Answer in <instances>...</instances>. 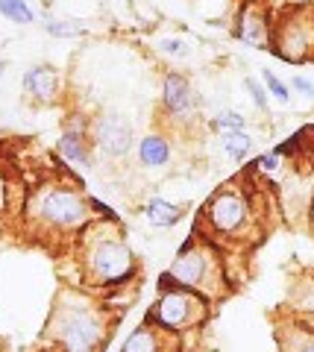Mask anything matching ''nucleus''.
Masks as SVG:
<instances>
[{
  "label": "nucleus",
  "instance_id": "nucleus-30",
  "mask_svg": "<svg viewBox=\"0 0 314 352\" xmlns=\"http://www.w3.org/2000/svg\"><path fill=\"white\" fill-rule=\"evenodd\" d=\"M311 212H314V200H311Z\"/></svg>",
  "mask_w": 314,
  "mask_h": 352
},
{
  "label": "nucleus",
  "instance_id": "nucleus-20",
  "mask_svg": "<svg viewBox=\"0 0 314 352\" xmlns=\"http://www.w3.org/2000/svg\"><path fill=\"white\" fill-rule=\"evenodd\" d=\"M159 53L165 59H173V62H186L191 59V41L188 38H182V36H165V38H159Z\"/></svg>",
  "mask_w": 314,
  "mask_h": 352
},
{
  "label": "nucleus",
  "instance_id": "nucleus-15",
  "mask_svg": "<svg viewBox=\"0 0 314 352\" xmlns=\"http://www.w3.org/2000/svg\"><path fill=\"white\" fill-rule=\"evenodd\" d=\"M276 346L279 352H314V326L302 317H294L276 329Z\"/></svg>",
  "mask_w": 314,
  "mask_h": 352
},
{
  "label": "nucleus",
  "instance_id": "nucleus-16",
  "mask_svg": "<svg viewBox=\"0 0 314 352\" xmlns=\"http://www.w3.org/2000/svg\"><path fill=\"white\" fill-rule=\"evenodd\" d=\"M142 212H144L147 223L156 226V229H173L182 217H186V208L177 206V203H170V200H165V197H150Z\"/></svg>",
  "mask_w": 314,
  "mask_h": 352
},
{
  "label": "nucleus",
  "instance_id": "nucleus-13",
  "mask_svg": "<svg viewBox=\"0 0 314 352\" xmlns=\"http://www.w3.org/2000/svg\"><path fill=\"white\" fill-rule=\"evenodd\" d=\"M177 349H179V338H173V335L142 320L124 338V344L117 352H177Z\"/></svg>",
  "mask_w": 314,
  "mask_h": 352
},
{
  "label": "nucleus",
  "instance_id": "nucleus-11",
  "mask_svg": "<svg viewBox=\"0 0 314 352\" xmlns=\"http://www.w3.org/2000/svg\"><path fill=\"white\" fill-rule=\"evenodd\" d=\"M232 32L238 41L250 44L256 50H270V44H273V18H270L267 6L256 3V0L244 3L235 15Z\"/></svg>",
  "mask_w": 314,
  "mask_h": 352
},
{
  "label": "nucleus",
  "instance_id": "nucleus-19",
  "mask_svg": "<svg viewBox=\"0 0 314 352\" xmlns=\"http://www.w3.org/2000/svg\"><path fill=\"white\" fill-rule=\"evenodd\" d=\"M0 18L9 21V24H18V27H30L36 24L38 15L27 0H0Z\"/></svg>",
  "mask_w": 314,
  "mask_h": 352
},
{
  "label": "nucleus",
  "instance_id": "nucleus-6",
  "mask_svg": "<svg viewBox=\"0 0 314 352\" xmlns=\"http://www.w3.org/2000/svg\"><path fill=\"white\" fill-rule=\"evenodd\" d=\"M212 314V300L188 288H161L156 302L144 311V323L161 329L173 338L200 329Z\"/></svg>",
  "mask_w": 314,
  "mask_h": 352
},
{
  "label": "nucleus",
  "instance_id": "nucleus-1",
  "mask_svg": "<svg viewBox=\"0 0 314 352\" xmlns=\"http://www.w3.org/2000/svg\"><path fill=\"white\" fill-rule=\"evenodd\" d=\"M80 244V273L82 279L100 291L126 288L138 279V267L133 247L121 235L117 220H91L77 235Z\"/></svg>",
  "mask_w": 314,
  "mask_h": 352
},
{
  "label": "nucleus",
  "instance_id": "nucleus-3",
  "mask_svg": "<svg viewBox=\"0 0 314 352\" xmlns=\"http://www.w3.org/2000/svg\"><path fill=\"white\" fill-rule=\"evenodd\" d=\"M161 288H188L218 302L226 294V270L214 241L194 232L173 256L170 267L159 276V291Z\"/></svg>",
  "mask_w": 314,
  "mask_h": 352
},
{
  "label": "nucleus",
  "instance_id": "nucleus-23",
  "mask_svg": "<svg viewBox=\"0 0 314 352\" xmlns=\"http://www.w3.org/2000/svg\"><path fill=\"white\" fill-rule=\"evenodd\" d=\"M282 164H285V159L279 156L276 147H273V150L262 153V156L253 162V170H256V173H262V176H276V173H282Z\"/></svg>",
  "mask_w": 314,
  "mask_h": 352
},
{
  "label": "nucleus",
  "instance_id": "nucleus-4",
  "mask_svg": "<svg viewBox=\"0 0 314 352\" xmlns=\"http://www.w3.org/2000/svg\"><path fill=\"white\" fill-rule=\"evenodd\" d=\"M27 212L38 229H45V232H62V235H74V232L80 235L94 220L89 208V197L65 182H47L41 188H36V194L27 203Z\"/></svg>",
  "mask_w": 314,
  "mask_h": 352
},
{
  "label": "nucleus",
  "instance_id": "nucleus-2",
  "mask_svg": "<svg viewBox=\"0 0 314 352\" xmlns=\"http://www.w3.org/2000/svg\"><path fill=\"white\" fill-rule=\"evenodd\" d=\"M47 335L56 352H103L112 335V317L85 294L65 291L53 305Z\"/></svg>",
  "mask_w": 314,
  "mask_h": 352
},
{
  "label": "nucleus",
  "instance_id": "nucleus-26",
  "mask_svg": "<svg viewBox=\"0 0 314 352\" xmlns=\"http://www.w3.org/2000/svg\"><path fill=\"white\" fill-rule=\"evenodd\" d=\"M288 85H291V91H297V94H302V97H309V100H314V80H309V76L294 74Z\"/></svg>",
  "mask_w": 314,
  "mask_h": 352
},
{
  "label": "nucleus",
  "instance_id": "nucleus-10",
  "mask_svg": "<svg viewBox=\"0 0 314 352\" xmlns=\"http://www.w3.org/2000/svg\"><path fill=\"white\" fill-rule=\"evenodd\" d=\"M56 153L65 164L77 170L94 168V144H91V118L85 115H71L65 124L62 135L56 141Z\"/></svg>",
  "mask_w": 314,
  "mask_h": 352
},
{
  "label": "nucleus",
  "instance_id": "nucleus-24",
  "mask_svg": "<svg viewBox=\"0 0 314 352\" xmlns=\"http://www.w3.org/2000/svg\"><path fill=\"white\" fill-rule=\"evenodd\" d=\"M244 88H247V94H250V100H253V106L258 109V112H267L270 109V94H267L265 82H258L256 76H244Z\"/></svg>",
  "mask_w": 314,
  "mask_h": 352
},
{
  "label": "nucleus",
  "instance_id": "nucleus-8",
  "mask_svg": "<svg viewBox=\"0 0 314 352\" xmlns=\"http://www.w3.org/2000/svg\"><path fill=\"white\" fill-rule=\"evenodd\" d=\"M91 144L100 156L112 159V162H121L135 150L133 124L117 112L97 115V118H91Z\"/></svg>",
  "mask_w": 314,
  "mask_h": 352
},
{
  "label": "nucleus",
  "instance_id": "nucleus-25",
  "mask_svg": "<svg viewBox=\"0 0 314 352\" xmlns=\"http://www.w3.org/2000/svg\"><path fill=\"white\" fill-rule=\"evenodd\" d=\"M89 208H91V214H94L97 220H117L115 208H112L109 203H103L100 197H89Z\"/></svg>",
  "mask_w": 314,
  "mask_h": 352
},
{
  "label": "nucleus",
  "instance_id": "nucleus-7",
  "mask_svg": "<svg viewBox=\"0 0 314 352\" xmlns=\"http://www.w3.org/2000/svg\"><path fill=\"white\" fill-rule=\"evenodd\" d=\"M270 53L291 65L314 62V15L291 9L285 18H279L273 24Z\"/></svg>",
  "mask_w": 314,
  "mask_h": 352
},
{
  "label": "nucleus",
  "instance_id": "nucleus-28",
  "mask_svg": "<svg viewBox=\"0 0 314 352\" xmlns=\"http://www.w3.org/2000/svg\"><path fill=\"white\" fill-rule=\"evenodd\" d=\"M3 76H6V59L0 56V80H3Z\"/></svg>",
  "mask_w": 314,
  "mask_h": 352
},
{
  "label": "nucleus",
  "instance_id": "nucleus-29",
  "mask_svg": "<svg viewBox=\"0 0 314 352\" xmlns=\"http://www.w3.org/2000/svg\"><path fill=\"white\" fill-rule=\"evenodd\" d=\"M41 3H45V6H50V3H53V0H41Z\"/></svg>",
  "mask_w": 314,
  "mask_h": 352
},
{
  "label": "nucleus",
  "instance_id": "nucleus-27",
  "mask_svg": "<svg viewBox=\"0 0 314 352\" xmlns=\"http://www.w3.org/2000/svg\"><path fill=\"white\" fill-rule=\"evenodd\" d=\"M6 203V182H3V176H0V206Z\"/></svg>",
  "mask_w": 314,
  "mask_h": 352
},
{
  "label": "nucleus",
  "instance_id": "nucleus-21",
  "mask_svg": "<svg viewBox=\"0 0 314 352\" xmlns=\"http://www.w3.org/2000/svg\"><path fill=\"white\" fill-rule=\"evenodd\" d=\"M258 76H262V82H265V88H267V94L273 97L276 103H282V106L291 103V85H288L285 80H279V76H276L273 71H267V68L258 71Z\"/></svg>",
  "mask_w": 314,
  "mask_h": 352
},
{
  "label": "nucleus",
  "instance_id": "nucleus-22",
  "mask_svg": "<svg viewBox=\"0 0 314 352\" xmlns=\"http://www.w3.org/2000/svg\"><path fill=\"white\" fill-rule=\"evenodd\" d=\"M209 126L218 132H229V129H247V118L238 109H221L214 118H209Z\"/></svg>",
  "mask_w": 314,
  "mask_h": 352
},
{
  "label": "nucleus",
  "instance_id": "nucleus-18",
  "mask_svg": "<svg viewBox=\"0 0 314 352\" xmlns=\"http://www.w3.org/2000/svg\"><path fill=\"white\" fill-rule=\"evenodd\" d=\"M41 30L47 32L50 38H82L89 32V24L80 18H53V15H45L41 21Z\"/></svg>",
  "mask_w": 314,
  "mask_h": 352
},
{
  "label": "nucleus",
  "instance_id": "nucleus-5",
  "mask_svg": "<svg viewBox=\"0 0 314 352\" xmlns=\"http://www.w3.org/2000/svg\"><path fill=\"white\" fill-rule=\"evenodd\" d=\"M256 220L253 200L241 185H223L205 200L197 226H205V238H221V241H235L241 238Z\"/></svg>",
  "mask_w": 314,
  "mask_h": 352
},
{
  "label": "nucleus",
  "instance_id": "nucleus-14",
  "mask_svg": "<svg viewBox=\"0 0 314 352\" xmlns=\"http://www.w3.org/2000/svg\"><path fill=\"white\" fill-rule=\"evenodd\" d=\"M170 141L168 135H161V132H147V135H142L135 141V162L138 168L144 170H161L170 164Z\"/></svg>",
  "mask_w": 314,
  "mask_h": 352
},
{
  "label": "nucleus",
  "instance_id": "nucleus-9",
  "mask_svg": "<svg viewBox=\"0 0 314 352\" xmlns=\"http://www.w3.org/2000/svg\"><path fill=\"white\" fill-rule=\"evenodd\" d=\"M161 112L170 124H191L200 112V94L182 71H168L161 76Z\"/></svg>",
  "mask_w": 314,
  "mask_h": 352
},
{
  "label": "nucleus",
  "instance_id": "nucleus-12",
  "mask_svg": "<svg viewBox=\"0 0 314 352\" xmlns=\"http://www.w3.org/2000/svg\"><path fill=\"white\" fill-rule=\"evenodd\" d=\"M21 91H24L32 103L38 106H50L59 100V91H62V76L53 65H30V68L21 74Z\"/></svg>",
  "mask_w": 314,
  "mask_h": 352
},
{
  "label": "nucleus",
  "instance_id": "nucleus-17",
  "mask_svg": "<svg viewBox=\"0 0 314 352\" xmlns=\"http://www.w3.org/2000/svg\"><path fill=\"white\" fill-rule=\"evenodd\" d=\"M218 144L229 162H247L256 147V141L247 129H229V132H218Z\"/></svg>",
  "mask_w": 314,
  "mask_h": 352
}]
</instances>
